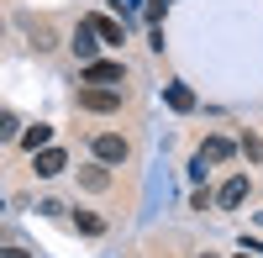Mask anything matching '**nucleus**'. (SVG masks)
Here are the masks:
<instances>
[{
	"mask_svg": "<svg viewBox=\"0 0 263 258\" xmlns=\"http://www.w3.org/2000/svg\"><path fill=\"white\" fill-rule=\"evenodd\" d=\"M237 258H253V248H242V253H237Z\"/></svg>",
	"mask_w": 263,
	"mask_h": 258,
	"instance_id": "17",
	"label": "nucleus"
},
{
	"mask_svg": "<svg viewBox=\"0 0 263 258\" xmlns=\"http://www.w3.org/2000/svg\"><path fill=\"white\" fill-rule=\"evenodd\" d=\"M116 6H121V11H137V0H116Z\"/></svg>",
	"mask_w": 263,
	"mask_h": 258,
	"instance_id": "16",
	"label": "nucleus"
},
{
	"mask_svg": "<svg viewBox=\"0 0 263 258\" xmlns=\"http://www.w3.org/2000/svg\"><path fill=\"white\" fill-rule=\"evenodd\" d=\"M163 6H168V0H163Z\"/></svg>",
	"mask_w": 263,
	"mask_h": 258,
	"instance_id": "19",
	"label": "nucleus"
},
{
	"mask_svg": "<svg viewBox=\"0 0 263 258\" xmlns=\"http://www.w3.org/2000/svg\"><path fill=\"white\" fill-rule=\"evenodd\" d=\"M163 100L174 105V111H195V90H184V84H168V90H163Z\"/></svg>",
	"mask_w": 263,
	"mask_h": 258,
	"instance_id": "10",
	"label": "nucleus"
},
{
	"mask_svg": "<svg viewBox=\"0 0 263 258\" xmlns=\"http://www.w3.org/2000/svg\"><path fill=\"white\" fill-rule=\"evenodd\" d=\"M32 169H37V179H53V174H63V169H69V153L48 142L42 153H32Z\"/></svg>",
	"mask_w": 263,
	"mask_h": 258,
	"instance_id": "4",
	"label": "nucleus"
},
{
	"mask_svg": "<svg viewBox=\"0 0 263 258\" xmlns=\"http://www.w3.org/2000/svg\"><path fill=\"white\" fill-rule=\"evenodd\" d=\"M232 153H237V148H232L227 137H205V142H200V153H195V158H200V163H227Z\"/></svg>",
	"mask_w": 263,
	"mask_h": 258,
	"instance_id": "8",
	"label": "nucleus"
},
{
	"mask_svg": "<svg viewBox=\"0 0 263 258\" xmlns=\"http://www.w3.org/2000/svg\"><path fill=\"white\" fill-rule=\"evenodd\" d=\"M200 258H216V253H200Z\"/></svg>",
	"mask_w": 263,
	"mask_h": 258,
	"instance_id": "18",
	"label": "nucleus"
},
{
	"mask_svg": "<svg viewBox=\"0 0 263 258\" xmlns=\"http://www.w3.org/2000/svg\"><path fill=\"white\" fill-rule=\"evenodd\" d=\"M84 21H90V32H95L100 42H116V48L126 42V27H121L116 16H84Z\"/></svg>",
	"mask_w": 263,
	"mask_h": 258,
	"instance_id": "6",
	"label": "nucleus"
},
{
	"mask_svg": "<svg viewBox=\"0 0 263 258\" xmlns=\"http://www.w3.org/2000/svg\"><path fill=\"white\" fill-rule=\"evenodd\" d=\"M16 137H21V121L11 111H0V142H16Z\"/></svg>",
	"mask_w": 263,
	"mask_h": 258,
	"instance_id": "12",
	"label": "nucleus"
},
{
	"mask_svg": "<svg viewBox=\"0 0 263 258\" xmlns=\"http://www.w3.org/2000/svg\"><path fill=\"white\" fill-rule=\"evenodd\" d=\"M0 258H27V253H21V248H0Z\"/></svg>",
	"mask_w": 263,
	"mask_h": 258,
	"instance_id": "15",
	"label": "nucleus"
},
{
	"mask_svg": "<svg viewBox=\"0 0 263 258\" xmlns=\"http://www.w3.org/2000/svg\"><path fill=\"white\" fill-rule=\"evenodd\" d=\"M69 48L79 53V63H95V58H100V37L90 32V21H79V32H74V42H69Z\"/></svg>",
	"mask_w": 263,
	"mask_h": 258,
	"instance_id": "5",
	"label": "nucleus"
},
{
	"mask_svg": "<svg viewBox=\"0 0 263 258\" xmlns=\"http://www.w3.org/2000/svg\"><path fill=\"white\" fill-rule=\"evenodd\" d=\"M126 79V63L121 58H95L84 63V84H121Z\"/></svg>",
	"mask_w": 263,
	"mask_h": 258,
	"instance_id": "1",
	"label": "nucleus"
},
{
	"mask_svg": "<svg viewBox=\"0 0 263 258\" xmlns=\"http://www.w3.org/2000/svg\"><path fill=\"white\" fill-rule=\"evenodd\" d=\"M242 153H248V158H253V163H258V158H263V142H258V137H253V132H248V137H242Z\"/></svg>",
	"mask_w": 263,
	"mask_h": 258,
	"instance_id": "14",
	"label": "nucleus"
},
{
	"mask_svg": "<svg viewBox=\"0 0 263 258\" xmlns=\"http://www.w3.org/2000/svg\"><path fill=\"white\" fill-rule=\"evenodd\" d=\"M216 200H221L227 211H237V206L248 200V174H232V179H227L221 190H216Z\"/></svg>",
	"mask_w": 263,
	"mask_h": 258,
	"instance_id": "7",
	"label": "nucleus"
},
{
	"mask_svg": "<svg viewBox=\"0 0 263 258\" xmlns=\"http://www.w3.org/2000/svg\"><path fill=\"white\" fill-rule=\"evenodd\" d=\"M74 222H79V232H84V237H100V232H105V222L95 216V211H79Z\"/></svg>",
	"mask_w": 263,
	"mask_h": 258,
	"instance_id": "11",
	"label": "nucleus"
},
{
	"mask_svg": "<svg viewBox=\"0 0 263 258\" xmlns=\"http://www.w3.org/2000/svg\"><path fill=\"white\" fill-rule=\"evenodd\" d=\"M48 142H53V126H48V121H37V126H27V132H21V148H27V153H42Z\"/></svg>",
	"mask_w": 263,
	"mask_h": 258,
	"instance_id": "9",
	"label": "nucleus"
},
{
	"mask_svg": "<svg viewBox=\"0 0 263 258\" xmlns=\"http://www.w3.org/2000/svg\"><path fill=\"white\" fill-rule=\"evenodd\" d=\"M84 185H90V190H105V185H111V174H105V169H84Z\"/></svg>",
	"mask_w": 263,
	"mask_h": 258,
	"instance_id": "13",
	"label": "nucleus"
},
{
	"mask_svg": "<svg viewBox=\"0 0 263 258\" xmlns=\"http://www.w3.org/2000/svg\"><path fill=\"white\" fill-rule=\"evenodd\" d=\"M121 105V90L111 84H90V90H79V111H116Z\"/></svg>",
	"mask_w": 263,
	"mask_h": 258,
	"instance_id": "3",
	"label": "nucleus"
},
{
	"mask_svg": "<svg viewBox=\"0 0 263 258\" xmlns=\"http://www.w3.org/2000/svg\"><path fill=\"white\" fill-rule=\"evenodd\" d=\"M90 153L100 158V163H126V137H116V132H95V142H90Z\"/></svg>",
	"mask_w": 263,
	"mask_h": 258,
	"instance_id": "2",
	"label": "nucleus"
}]
</instances>
